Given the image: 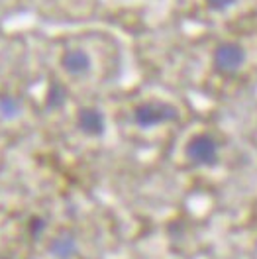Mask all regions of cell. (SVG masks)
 <instances>
[{"label": "cell", "instance_id": "cell-1", "mask_svg": "<svg viewBox=\"0 0 257 259\" xmlns=\"http://www.w3.org/2000/svg\"><path fill=\"white\" fill-rule=\"evenodd\" d=\"M179 120L177 106L163 102V100H149L142 102L134 108V122L140 128H153L159 124H169Z\"/></svg>", "mask_w": 257, "mask_h": 259}, {"label": "cell", "instance_id": "cell-2", "mask_svg": "<svg viewBox=\"0 0 257 259\" xmlns=\"http://www.w3.org/2000/svg\"><path fill=\"white\" fill-rule=\"evenodd\" d=\"M185 155L196 167H214L220 161V144L212 134H196L189 140Z\"/></svg>", "mask_w": 257, "mask_h": 259}, {"label": "cell", "instance_id": "cell-3", "mask_svg": "<svg viewBox=\"0 0 257 259\" xmlns=\"http://www.w3.org/2000/svg\"><path fill=\"white\" fill-rule=\"evenodd\" d=\"M243 61H245V51L240 44H220L214 49V55H212L214 69L224 75L236 73L243 65Z\"/></svg>", "mask_w": 257, "mask_h": 259}, {"label": "cell", "instance_id": "cell-4", "mask_svg": "<svg viewBox=\"0 0 257 259\" xmlns=\"http://www.w3.org/2000/svg\"><path fill=\"white\" fill-rule=\"evenodd\" d=\"M77 128L89 138H100L106 132V118L102 110L95 106H84L77 112Z\"/></svg>", "mask_w": 257, "mask_h": 259}, {"label": "cell", "instance_id": "cell-5", "mask_svg": "<svg viewBox=\"0 0 257 259\" xmlns=\"http://www.w3.org/2000/svg\"><path fill=\"white\" fill-rule=\"evenodd\" d=\"M61 67L67 75L71 77H82L91 71L93 61H91V55L80 48L67 49L63 55H61Z\"/></svg>", "mask_w": 257, "mask_h": 259}, {"label": "cell", "instance_id": "cell-6", "mask_svg": "<svg viewBox=\"0 0 257 259\" xmlns=\"http://www.w3.org/2000/svg\"><path fill=\"white\" fill-rule=\"evenodd\" d=\"M48 251L53 259H75L79 255V240L71 232H61L51 238Z\"/></svg>", "mask_w": 257, "mask_h": 259}, {"label": "cell", "instance_id": "cell-7", "mask_svg": "<svg viewBox=\"0 0 257 259\" xmlns=\"http://www.w3.org/2000/svg\"><path fill=\"white\" fill-rule=\"evenodd\" d=\"M65 104H67V89L57 81L49 82L46 91V106L49 110H59Z\"/></svg>", "mask_w": 257, "mask_h": 259}, {"label": "cell", "instance_id": "cell-8", "mask_svg": "<svg viewBox=\"0 0 257 259\" xmlns=\"http://www.w3.org/2000/svg\"><path fill=\"white\" fill-rule=\"evenodd\" d=\"M24 112V106H22V100L14 95H0V116L4 120H16L20 114Z\"/></svg>", "mask_w": 257, "mask_h": 259}, {"label": "cell", "instance_id": "cell-9", "mask_svg": "<svg viewBox=\"0 0 257 259\" xmlns=\"http://www.w3.org/2000/svg\"><path fill=\"white\" fill-rule=\"evenodd\" d=\"M48 226H49V222L44 216L33 214V216H30V220H28V224H26V230H28V234L32 236L33 240H39V238L46 234Z\"/></svg>", "mask_w": 257, "mask_h": 259}, {"label": "cell", "instance_id": "cell-10", "mask_svg": "<svg viewBox=\"0 0 257 259\" xmlns=\"http://www.w3.org/2000/svg\"><path fill=\"white\" fill-rule=\"evenodd\" d=\"M234 2H236V0H206V4H208L212 10H216V12H220V10H226V8H230Z\"/></svg>", "mask_w": 257, "mask_h": 259}]
</instances>
